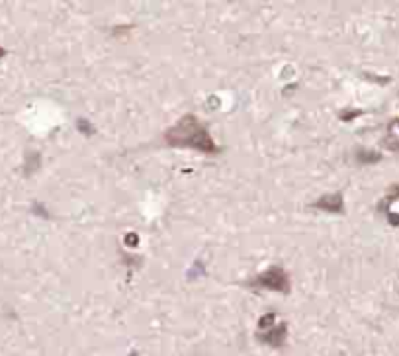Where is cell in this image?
<instances>
[{
	"label": "cell",
	"instance_id": "obj_1",
	"mask_svg": "<svg viewBox=\"0 0 399 356\" xmlns=\"http://www.w3.org/2000/svg\"><path fill=\"white\" fill-rule=\"evenodd\" d=\"M166 143L172 147H190L204 153H215L218 145L213 143L211 135L208 134L206 125L196 120V116H184L177 125H172L165 135Z\"/></svg>",
	"mask_w": 399,
	"mask_h": 356
},
{
	"label": "cell",
	"instance_id": "obj_2",
	"mask_svg": "<svg viewBox=\"0 0 399 356\" xmlns=\"http://www.w3.org/2000/svg\"><path fill=\"white\" fill-rule=\"evenodd\" d=\"M255 284L256 286H263V288L286 292V288H288V276H286V272H284L282 268H270L268 272L258 276Z\"/></svg>",
	"mask_w": 399,
	"mask_h": 356
}]
</instances>
